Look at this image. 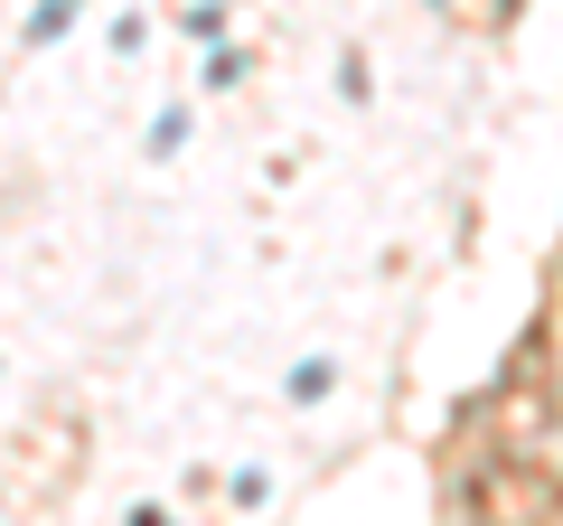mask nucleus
Returning a JSON list of instances; mask_svg holds the SVG:
<instances>
[{
  "instance_id": "nucleus-1",
  "label": "nucleus",
  "mask_w": 563,
  "mask_h": 526,
  "mask_svg": "<svg viewBox=\"0 0 563 526\" xmlns=\"http://www.w3.org/2000/svg\"><path fill=\"white\" fill-rule=\"evenodd\" d=\"M470 526H544L563 517L554 470H536V451H488V470H470Z\"/></svg>"
}]
</instances>
